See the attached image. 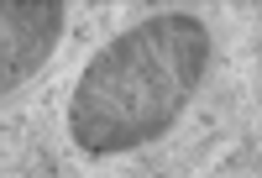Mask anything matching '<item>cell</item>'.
Segmentation results:
<instances>
[{
    "label": "cell",
    "instance_id": "obj_1",
    "mask_svg": "<svg viewBox=\"0 0 262 178\" xmlns=\"http://www.w3.org/2000/svg\"><path fill=\"white\" fill-rule=\"evenodd\" d=\"M215 58L210 27L189 11L147 16L111 37L79 74L69 100V137L90 158L147 147L173 131Z\"/></svg>",
    "mask_w": 262,
    "mask_h": 178
},
{
    "label": "cell",
    "instance_id": "obj_2",
    "mask_svg": "<svg viewBox=\"0 0 262 178\" xmlns=\"http://www.w3.org/2000/svg\"><path fill=\"white\" fill-rule=\"evenodd\" d=\"M63 27H69V6L48 0V6H11L0 0V100L21 89L42 63L53 58Z\"/></svg>",
    "mask_w": 262,
    "mask_h": 178
}]
</instances>
